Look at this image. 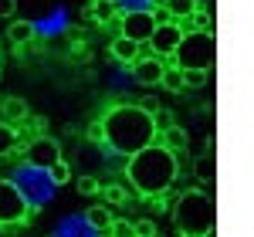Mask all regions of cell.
<instances>
[{
	"label": "cell",
	"mask_w": 254,
	"mask_h": 237,
	"mask_svg": "<svg viewBox=\"0 0 254 237\" xmlns=\"http://www.w3.org/2000/svg\"><path fill=\"white\" fill-rule=\"evenodd\" d=\"M102 136H105L102 146L109 153L132 156V153L156 142V125H153V116L142 112L139 105H116L102 118Z\"/></svg>",
	"instance_id": "6da1fadb"
},
{
	"label": "cell",
	"mask_w": 254,
	"mask_h": 237,
	"mask_svg": "<svg viewBox=\"0 0 254 237\" xmlns=\"http://www.w3.org/2000/svg\"><path fill=\"white\" fill-rule=\"evenodd\" d=\"M176 173H180V163L163 142H153V146L139 149L132 156H126V177L142 197L166 193L176 183Z\"/></svg>",
	"instance_id": "7a4b0ae2"
},
{
	"label": "cell",
	"mask_w": 254,
	"mask_h": 237,
	"mask_svg": "<svg viewBox=\"0 0 254 237\" xmlns=\"http://www.w3.org/2000/svg\"><path fill=\"white\" fill-rule=\"evenodd\" d=\"M173 220L183 237H203L217 227V200L210 190H187L173 203Z\"/></svg>",
	"instance_id": "3957f363"
},
{
	"label": "cell",
	"mask_w": 254,
	"mask_h": 237,
	"mask_svg": "<svg viewBox=\"0 0 254 237\" xmlns=\"http://www.w3.org/2000/svg\"><path fill=\"white\" fill-rule=\"evenodd\" d=\"M217 64V38L214 31H183L173 51V68H200L214 71Z\"/></svg>",
	"instance_id": "277c9868"
},
{
	"label": "cell",
	"mask_w": 254,
	"mask_h": 237,
	"mask_svg": "<svg viewBox=\"0 0 254 237\" xmlns=\"http://www.w3.org/2000/svg\"><path fill=\"white\" fill-rule=\"evenodd\" d=\"M10 183L20 190V197L27 200V207H31V210L48 207L51 197H55V190H58V186L51 183V177H48V170H34V166H27V163H20L17 170H14Z\"/></svg>",
	"instance_id": "5b68a950"
},
{
	"label": "cell",
	"mask_w": 254,
	"mask_h": 237,
	"mask_svg": "<svg viewBox=\"0 0 254 237\" xmlns=\"http://www.w3.org/2000/svg\"><path fill=\"white\" fill-rule=\"evenodd\" d=\"M27 214H31V207L20 197V190L10 179H0V224H24Z\"/></svg>",
	"instance_id": "8992f818"
},
{
	"label": "cell",
	"mask_w": 254,
	"mask_h": 237,
	"mask_svg": "<svg viewBox=\"0 0 254 237\" xmlns=\"http://www.w3.org/2000/svg\"><path fill=\"white\" fill-rule=\"evenodd\" d=\"M156 31V20H153V10H129V14H119V34L136 44H146Z\"/></svg>",
	"instance_id": "52a82bcc"
},
{
	"label": "cell",
	"mask_w": 254,
	"mask_h": 237,
	"mask_svg": "<svg viewBox=\"0 0 254 237\" xmlns=\"http://www.w3.org/2000/svg\"><path fill=\"white\" fill-rule=\"evenodd\" d=\"M58 159H61V146L51 136L31 139V146L24 149V163H27V166H34V170H51Z\"/></svg>",
	"instance_id": "ba28073f"
},
{
	"label": "cell",
	"mask_w": 254,
	"mask_h": 237,
	"mask_svg": "<svg viewBox=\"0 0 254 237\" xmlns=\"http://www.w3.org/2000/svg\"><path fill=\"white\" fill-rule=\"evenodd\" d=\"M180 38H183V24H180V20H170V24H156L153 38L146 41V44H149V51H153L156 58L166 61V58H173Z\"/></svg>",
	"instance_id": "9c48e42d"
},
{
	"label": "cell",
	"mask_w": 254,
	"mask_h": 237,
	"mask_svg": "<svg viewBox=\"0 0 254 237\" xmlns=\"http://www.w3.org/2000/svg\"><path fill=\"white\" fill-rule=\"evenodd\" d=\"M129 68H132V78H136L139 85H159V81H163V71H166V61L156 58V55H149V58H136Z\"/></svg>",
	"instance_id": "30bf717a"
},
{
	"label": "cell",
	"mask_w": 254,
	"mask_h": 237,
	"mask_svg": "<svg viewBox=\"0 0 254 237\" xmlns=\"http://www.w3.org/2000/svg\"><path fill=\"white\" fill-rule=\"evenodd\" d=\"M51 237H95V231L88 227V220H85V214H71V217H64L58 224V231Z\"/></svg>",
	"instance_id": "8fae6325"
},
{
	"label": "cell",
	"mask_w": 254,
	"mask_h": 237,
	"mask_svg": "<svg viewBox=\"0 0 254 237\" xmlns=\"http://www.w3.org/2000/svg\"><path fill=\"white\" fill-rule=\"evenodd\" d=\"M0 118H3L7 125H20V122L27 118V102L17 99V95L3 99V102H0Z\"/></svg>",
	"instance_id": "7c38bea8"
},
{
	"label": "cell",
	"mask_w": 254,
	"mask_h": 237,
	"mask_svg": "<svg viewBox=\"0 0 254 237\" xmlns=\"http://www.w3.org/2000/svg\"><path fill=\"white\" fill-rule=\"evenodd\" d=\"M159 142H163V146H166L173 156H180V153L190 146V136H187V129H180V125L173 122L170 129H163V132H159Z\"/></svg>",
	"instance_id": "4fadbf2b"
},
{
	"label": "cell",
	"mask_w": 254,
	"mask_h": 237,
	"mask_svg": "<svg viewBox=\"0 0 254 237\" xmlns=\"http://www.w3.org/2000/svg\"><path fill=\"white\" fill-rule=\"evenodd\" d=\"M112 58H116L119 64H132V61L139 58V44L119 34V38H112Z\"/></svg>",
	"instance_id": "5bb4252c"
},
{
	"label": "cell",
	"mask_w": 254,
	"mask_h": 237,
	"mask_svg": "<svg viewBox=\"0 0 254 237\" xmlns=\"http://www.w3.org/2000/svg\"><path fill=\"white\" fill-rule=\"evenodd\" d=\"M85 220H88V227H92L95 234H102V231L112 227V210L102 207V203H98V207H88V210H85Z\"/></svg>",
	"instance_id": "9a60e30c"
},
{
	"label": "cell",
	"mask_w": 254,
	"mask_h": 237,
	"mask_svg": "<svg viewBox=\"0 0 254 237\" xmlns=\"http://www.w3.org/2000/svg\"><path fill=\"white\" fill-rule=\"evenodd\" d=\"M88 14H92L95 24H112V20L119 17V7L112 0H92V3H88Z\"/></svg>",
	"instance_id": "2e32d148"
},
{
	"label": "cell",
	"mask_w": 254,
	"mask_h": 237,
	"mask_svg": "<svg viewBox=\"0 0 254 237\" xmlns=\"http://www.w3.org/2000/svg\"><path fill=\"white\" fill-rule=\"evenodd\" d=\"M14 149H20V136L14 125H7V122H0V159L10 156Z\"/></svg>",
	"instance_id": "e0dca14e"
},
{
	"label": "cell",
	"mask_w": 254,
	"mask_h": 237,
	"mask_svg": "<svg viewBox=\"0 0 254 237\" xmlns=\"http://www.w3.org/2000/svg\"><path fill=\"white\" fill-rule=\"evenodd\" d=\"M34 34H38V27H34L31 20H14V24L7 27V38L14 41V44H27Z\"/></svg>",
	"instance_id": "ac0fdd59"
},
{
	"label": "cell",
	"mask_w": 254,
	"mask_h": 237,
	"mask_svg": "<svg viewBox=\"0 0 254 237\" xmlns=\"http://www.w3.org/2000/svg\"><path fill=\"white\" fill-rule=\"evenodd\" d=\"M183 71V92H190V88H203L214 71H200V68H180Z\"/></svg>",
	"instance_id": "d6986e66"
},
{
	"label": "cell",
	"mask_w": 254,
	"mask_h": 237,
	"mask_svg": "<svg viewBox=\"0 0 254 237\" xmlns=\"http://www.w3.org/2000/svg\"><path fill=\"white\" fill-rule=\"evenodd\" d=\"M196 177L203 179V186H207V190L214 186V149H207L203 156L196 159Z\"/></svg>",
	"instance_id": "ffe728a7"
},
{
	"label": "cell",
	"mask_w": 254,
	"mask_h": 237,
	"mask_svg": "<svg viewBox=\"0 0 254 237\" xmlns=\"http://www.w3.org/2000/svg\"><path fill=\"white\" fill-rule=\"evenodd\" d=\"M166 10H170L173 20H183V17H190L193 10H200V3L196 0H166Z\"/></svg>",
	"instance_id": "44dd1931"
},
{
	"label": "cell",
	"mask_w": 254,
	"mask_h": 237,
	"mask_svg": "<svg viewBox=\"0 0 254 237\" xmlns=\"http://www.w3.org/2000/svg\"><path fill=\"white\" fill-rule=\"evenodd\" d=\"M159 85H166L173 95H183V71L173 68V64H166V71H163V81Z\"/></svg>",
	"instance_id": "7402d4cb"
},
{
	"label": "cell",
	"mask_w": 254,
	"mask_h": 237,
	"mask_svg": "<svg viewBox=\"0 0 254 237\" xmlns=\"http://www.w3.org/2000/svg\"><path fill=\"white\" fill-rule=\"evenodd\" d=\"M48 177L55 186H64V183H71V166H68V159H58L51 170H48Z\"/></svg>",
	"instance_id": "603a6c76"
},
{
	"label": "cell",
	"mask_w": 254,
	"mask_h": 237,
	"mask_svg": "<svg viewBox=\"0 0 254 237\" xmlns=\"http://www.w3.org/2000/svg\"><path fill=\"white\" fill-rule=\"evenodd\" d=\"M98 190H102V183H98L95 173H85V177H78V193H81V197H95Z\"/></svg>",
	"instance_id": "cb8c5ba5"
},
{
	"label": "cell",
	"mask_w": 254,
	"mask_h": 237,
	"mask_svg": "<svg viewBox=\"0 0 254 237\" xmlns=\"http://www.w3.org/2000/svg\"><path fill=\"white\" fill-rule=\"evenodd\" d=\"M156 224L149 217H142V220H132V237H156Z\"/></svg>",
	"instance_id": "d4e9b609"
},
{
	"label": "cell",
	"mask_w": 254,
	"mask_h": 237,
	"mask_svg": "<svg viewBox=\"0 0 254 237\" xmlns=\"http://www.w3.org/2000/svg\"><path fill=\"white\" fill-rule=\"evenodd\" d=\"M109 237H132V220L112 217V227H109Z\"/></svg>",
	"instance_id": "484cf974"
},
{
	"label": "cell",
	"mask_w": 254,
	"mask_h": 237,
	"mask_svg": "<svg viewBox=\"0 0 254 237\" xmlns=\"http://www.w3.org/2000/svg\"><path fill=\"white\" fill-rule=\"evenodd\" d=\"M153 125H156V136H159L163 129H170V125H173V112H166V109H156V112H153Z\"/></svg>",
	"instance_id": "4316f807"
},
{
	"label": "cell",
	"mask_w": 254,
	"mask_h": 237,
	"mask_svg": "<svg viewBox=\"0 0 254 237\" xmlns=\"http://www.w3.org/2000/svg\"><path fill=\"white\" fill-rule=\"evenodd\" d=\"M116 7L122 10V14H129V10H149V3H146V0H119Z\"/></svg>",
	"instance_id": "83f0119b"
},
{
	"label": "cell",
	"mask_w": 254,
	"mask_h": 237,
	"mask_svg": "<svg viewBox=\"0 0 254 237\" xmlns=\"http://www.w3.org/2000/svg\"><path fill=\"white\" fill-rule=\"evenodd\" d=\"M105 197L112 200V203H126V193H122V186H109V190H105Z\"/></svg>",
	"instance_id": "f1b7e54d"
},
{
	"label": "cell",
	"mask_w": 254,
	"mask_h": 237,
	"mask_svg": "<svg viewBox=\"0 0 254 237\" xmlns=\"http://www.w3.org/2000/svg\"><path fill=\"white\" fill-rule=\"evenodd\" d=\"M17 10V0H0V17H10Z\"/></svg>",
	"instance_id": "f546056e"
},
{
	"label": "cell",
	"mask_w": 254,
	"mask_h": 237,
	"mask_svg": "<svg viewBox=\"0 0 254 237\" xmlns=\"http://www.w3.org/2000/svg\"><path fill=\"white\" fill-rule=\"evenodd\" d=\"M88 139H92V142H98V146L105 142V136H102V122H95V125L88 129Z\"/></svg>",
	"instance_id": "4dcf8cb0"
},
{
	"label": "cell",
	"mask_w": 254,
	"mask_h": 237,
	"mask_svg": "<svg viewBox=\"0 0 254 237\" xmlns=\"http://www.w3.org/2000/svg\"><path fill=\"white\" fill-rule=\"evenodd\" d=\"M139 109H142V112H149V116H153V112H156V109H159V102L153 99V95H149V99H142V102H139Z\"/></svg>",
	"instance_id": "1f68e13d"
},
{
	"label": "cell",
	"mask_w": 254,
	"mask_h": 237,
	"mask_svg": "<svg viewBox=\"0 0 254 237\" xmlns=\"http://www.w3.org/2000/svg\"><path fill=\"white\" fill-rule=\"evenodd\" d=\"M149 3V10H159V7H166V0H146Z\"/></svg>",
	"instance_id": "d6a6232c"
},
{
	"label": "cell",
	"mask_w": 254,
	"mask_h": 237,
	"mask_svg": "<svg viewBox=\"0 0 254 237\" xmlns=\"http://www.w3.org/2000/svg\"><path fill=\"white\" fill-rule=\"evenodd\" d=\"M203 237H217V227H214V231H207V234H203Z\"/></svg>",
	"instance_id": "836d02e7"
},
{
	"label": "cell",
	"mask_w": 254,
	"mask_h": 237,
	"mask_svg": "<svg viewBox=\"0 0 254 237\" xmlns=\"http://www.w3.org/2000/svg\"><path fill=\"white\" fill-rule=\"evenodd\" d=\"M95 237H109V234H95Z\"/></svg>",
	"instance_id": "e575fe53"
},
{
	"label": "cell",
	"mask_w": 254,
	"mask_h": 237,
	"mask_svg": "<svg viewBox=\"0 0 254 237\" xmlns=\"http://www.w3.org/2000/svg\"><path fill=\"white\" fill-rule=\"evenodd\" d=\"M112 3H119V0H112Z\"/></svg>",
	"instance_id": "d590c367"
}]
</instances>
